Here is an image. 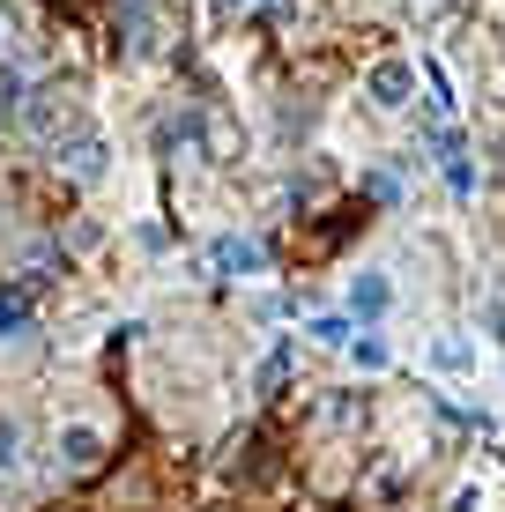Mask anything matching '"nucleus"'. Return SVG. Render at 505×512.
<instances>
[{
    "mask_svg": "<svg viewBox=\"0 0 505 512\" xmlns=\"http://www.w3.org/2000/svg\"><path fill=\"white\" fill-rule=\"evenodd\" d=\"M15 119H23L38 141H52V149H60V134H75V90H60V82H45V90H23Z\"/></svg>",
    "mask_w": 505,
    "mask_h": 512,
    "instance_id": "1",
    "label": "nucleus"
},
{
    "mask_svg": "<svg viewBox=\"0 0 505 512\" xmlns=\"http://www.w3.org/2000/svg\"><path fill=\"white\" fill-rule=\"evenodd\" d=\"M364 90H372L379 112H402L409 90H416V67H409V60H387V67H372V82H364Z\"/></svg>",
    "mask_w": 505,
    "mask_h": 512,
    "instance_id": "2",
    "label": "nucleus"
},
{
    "mask_svg": "<svg viewBox=\"0 0 505 512\" xmlns=\"http://www.w3.org/2000/svg\"><path fill=\"white\" fill-rule=\"evenodd\" d=\"M60 461H67V475H97L104 468V438L90 431V423H67L60 431Z\"/></svg>",
    "mask_w": 505,
    "mask_h": 512,
    "instance_id": "3",
    "label": "nucleus"
},
{
    "mask_svg": "<svg viewBox=\"0 0 505 512\" xmlns=\"http://www.w3.org/2000/svg\"><path fill=\"white\" fill-rule=\"evenodd\" d=\"M52 164H60L67 179H82V186H90V179H104V141H97V134H75L60 156H52Z\"/></svg>",
    "mask_w": 505,
    "mask_h": 512,
    "instance_id": "4",
    "label": "nucleus"
},
{
    "mask_svg": "<svg viewBox=\"0 0 505 512\" xmlns=\"http://www.w3.org/2000/svg\"><path fill=\"white\" fill-rule=\"evenodd\" d=\"M350 231H364V208H335V223H320V231H312V238L298 245V253H305V260H327V253H335V245L350 238Z\"/></svg>",
    "mask_w": 505,
    "mask_h": 512,
    "instance_id": "5",
    "label": "nucleus"
},
{
    "mask_svg": "<svg viewBox=\"0 0 505 512\" xmlns=\"http://www.w3.org/2000/svg\"><path fill=\"white\" fill-rule=\"evenodd\" d=\"M260 260H268V253H260L253 238H223V245H216V268H223V275H253Z\"/></svg>",
    "mask_w": 505,
    "mask_h": 512,
    "instance_id": "6",
    "label": "nucleus"
},
{
    "mask_svg": "<svg viewBox=\"0 0 505 512\" xmlns=\"http://www.w3.org/2000/svg\"><path fill=\"white\" fill-rule=\"evenodd\" d=\"M30 320V290H0V334H15Z\"/></svg>",
    "mask_w": 505,
    "mask_h": 512,
    "instance_id": "7",
    "label": "nucleus"
},
{
    "mask_svg": "<svg viewBox=\"0 0 505 512\" xmlns=\"http://www.w3.org/2000/svg\"><path fill=\"white\" fill-rule=\"evenodd\" d=\"M23 468V423H0V475Z\"/></svg>",
    "mask_w": 505,
    "mask_h": 512,
    "instance_id": "8",
    "label": "nucleus"
},
{
    "mask_svg": "<svg viewBox=\"0 0 505 512\" xmlns=\"http://www.w3.org/2000/svg\"><path fill=\"white\" fill-rule=\"evenodd\" d=\"M357 312H364V320L387 312V282H379V275H357Z\"/></svg>",
    "mask_w": 505,
    "mask_h": 512,
    "instance_id": "9",
    "label": "nucleus"
},
{
    "mask_svg": "<svg viewBox=\"0 0 505 512\" xmlns=\"http://www.w3.org/2000/svg\"><path fill=\"white\" fill-rule=\"evenodd\" d=\"M290 386V349H275L268 364H260V394H283Z\"/></svg>",
    "mask_w": 505,
    "mask_h": 512,
    "instance_id": "10",
    "label": "nucleus"
},
{
    "mask_svg": "<svg viewBox=\"0 0 505 512\" xmlns=\"http://www.w3.org/2000/svg\"><path fill=\"white\" fill-rule=\"evenodd\" d=\"M0 60H15V23H8V8H0Z\"/></svg>",
    "mask_w": 505,
    "mask_h": 512,
    "instance_id": "11",
    "label": "nucleus"
},
{
    "mask_svg": "<svg viewBox=\"0 0 505 512\" xmlns=\"http://www.w3.org/2000/svg\"><path fill=\"white\" fill-rule=\"evenodd\" d=\"M223 8H260V0H223Z\"/></svg>",
    "mask_w": 505,
    "mask_h": 512,
    "instance_id": "12",
    "label": "nucleus"
}]
</instances>
